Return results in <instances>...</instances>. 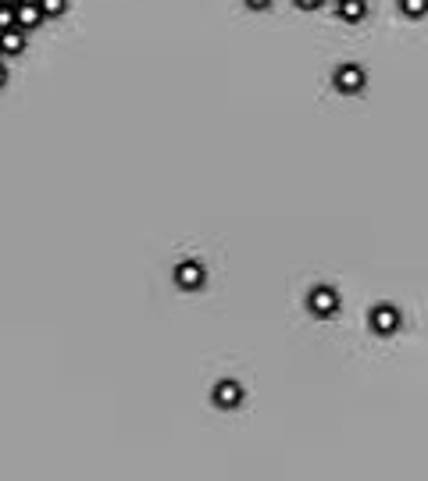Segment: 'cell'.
<instances>
[{
    "label": "cell",
    "mask_w": 428,
    "mask_h": 481,
    "mask_svg": "<svg viewBox=\"0 0 428 481\" xmlns=\"http://www.w3.org/2000/svg\"><path fill=\"white\" fill-rule=\"evenodd\" d=\"M307 307H311V314H318V318H332V314L339 310V293L328 289V286H314L311 296H307Z\"/></svg>",
    "instance_id": "1"
},
{
    "label": "cell",
    "mask_w": 428,
    "mask_h": 481,
    "mask_svg": "<svg viewBox=\"0 0 428 481\" xmlns=\"http://www.w3.org/2000/svg\"><path fill=\"white\" fill-rule=\"evenodd\" d=\"M210 399H214V406H222V410H232V406H240V403H243V385L225 378V382H218V385H214Z\"/></svg>",
    "instance_id": "2"
},
{
    "label": "cell",
    "mask_w": 428,
    "mask_h": 481,
    "mask_svg": "<svg viewBox=\"0 0 428 481\" xmlns=\"http://www.w3.org/2000/svg\"><path fill=\"white\" fill-rule=\"evenodd\" d=\"M336 90L339 93H360L364 90V68L360 65H339L336 68Z\"/></svg>",
    "instance_id": "3"
},
{
    "label": "cell",
    "mask_w": 428,
    "mask_h": 481,
    "mask_svg": "<svg viewBox=\"0 0 428 481\" xmlns=\"http://www.w3.org/2000/svg\"><path fill=\"white\" fill-rule=\"evenodd\" d=\"M203 279H207V271H203V264L200 261H182L178 268H175V282H178V289H200L203 286Z\"/></svg>",
    "instance_id": "4"
},
{
    "label": "cell",
    "mask_w": 428,
    "mask_h": 481,
    "mask_svg": "<svg viewBox=\"0 0 428 481\" xmlns=\"http://www.w3.org/2000/svg\"><path fill=\"white\" fill-rule=\"evenodd\" d=\"M371 328L382 332V335H392V332L400 328V310H396L392 303H378V307L371 310Z\"/></svg>",
    "instance_id": "5"
},
{
    "label": "cell",
    "mask_w": 428,
    "mask_h": 481,
    "mask_svg": "<svg viewBox=\"0 0 428 481\" xmlns=\"http://www.w3.org/2000/svg\"><path fill=\"white\" fill-rule=\"evenodd\" d=\"M40 22H43V11H40L36 0H22V4L15 8V26H18V29L29 33V29H36Z\"/></svg>",
    "instance_id": "6"
},
{
    "label": "cell",
    "mask_w": 428,
    "mask_h": 481,
    "mask_svg": "<svg viewBox=\"0 0 428 481\" xmlns=\"http://www.w3.org/2000/svg\"><path fill=\"white\" fill-rule=\"evenodd\" d=\"M18 50H26V29L11 26L0 33V54H18Z\"/></svg>",
    "instance_id": "7"
},
{
    "label": "cell",
    "mask_w": 428,
    "mask_h": 481,
    "mask_svg": "<svg viewBox=\"0 0 428 481\" xmlns=\"http://www.w3.org/2000/svg\"><path fill=\"white\" fill-rule=\"evenodd\" d=\"M364 11H368L364 0H339V18H346V22H360Z\"/></svg>",
    "instance_id": "8"
},
{
    "label": "cell",
    "mask_w": 428,
    "mask_h": 481,
    "mask_svg": "<svg viewBox=\"0 0 428 481\" xmlns=\"http://www.w3.org/2000/svg\"><path fill=\"white\" fill-rule=\"evenodd\" d=\"M400 11L410 18H421V15H428V0H400Z\"/></svg>",
    "instance_id": "9"
},
{
    "label": "cell",
    "mask_w": 428,
    "mask_h": 481,
    "mask_svg": "<svg viewBox=\"0 0 428 481\" xmlns=\"http://www.w3.org/2000/svg\"><path fill=\"white\" fill-rule=\"evenodd\" d=\"M36 4H40L43 18H54V15H65V8H68V0H36Z\"/></svg>",
    "instance_id": "10"
},
{
    "label": "cell",
    "mask_w": 428,
    "mask_h": 481,
    "mask_svg": "<svg viewBox=\"0 0 428 481\" xmlns=\"http://www.w3.org/2000/svg\"><path fill=\"white\" fill-rule=\"evenodd\" d=\"M11 26H15V8L0 4V33H4V29H11Z\"/></svg>",
    "instance_id": "11"
},
{
    "label": "cell",
    "mask_w": 428,
    "mask_h": 481,
    "mask_svg": "<svg viewBox=\"0 0 428 481\" xmlns=\"http://www.w3.org/2000/svg\"><path fill=\"white\" fill-rule=\"evenodd\" d=\"M243 4H247L250 11H264V8L272 4V0H243Z\"/></svg>",
    "instance_id": "12"
},
{
    "label": "cell",
    "mask_w": 428,
    "mask_h": 481,
    "mask_svg": "<svg viewBox=\"0 0 428 481\" xmlns=\"http://www.w3.org/2000/svg\"><path fill=\"white\" fill-rule=\"evenodd\" d=\"M296 8H304V11H314V8H321V0H296Z\"/></svg>",
    "instance_id": "13"
},
{
    "label": "cell",
    "mask_w": 428,
    "mask_h": 481,
    "mask_svg": "<svg viewBox=\"0 0 428 481\" xmlns=\"http://www.w3.org/2000/svg\"><path fill=\"white\" fill-rule=\"evenodd\" d=\"M4 82H8V68H4V65H0V86H4Z\"/></svg>",
    "instance_id": "14"
},
{
    "label": "cell",
    "mask_w": 428,
    "mask_h": 481,
    "mask_svg": "<svg viewBox=\"0 0 428 481\" xmlns=\"http://www.w3.org/2000/svg\"><path fill=\"white\" fill-rule=\"evenodd\" d=\"M0 4H8V8H18V4H22V0H0Z\"/></svg>",
    "instance_id": "15"
}]
</instances>
